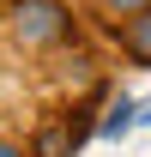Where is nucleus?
I'll list each match as a JSON object with an SVG mask.
<instances>
[{"instance_id":"obj_1","label":"nucleus","mask_w":151,"mask_h":157,"mask_svg":"<svg viewBox=\"0 0 151 157\" xmlns=\"http://www.w3.org/2000/svg\"><path fill=\"white\" fill-rule=\"evenodd\" d=\"M12 18H18V42H30V48H37V42H60V36H67V12H60L55 0H18V12H12Z\"/></svg>"},{"instance_id":"obj_2","label":"nucleus","mask_w":151,"mask_h":157,"mask_svg":"<svg viewBox=\"0 0 151 157\" xmlns=\"http://www.w3.org/2000/svg\"><path fill=\"white\" fill-rule=\"evenodd\" d=\"M121 55L139 60V67H151V6H139V12L121 24Z\"/></svg>"},{"instance_id":"obj_4","label":"nucleus","mask_w":151,"mask_h":157,"mask_svg":"<svg viewBox=\"0 0 151 157\" xmlns=\"http://www.w3.org/2000/svg\"><path fill=\"white\" fill-rule=\"evenodd\" d=\"M103 6H121V12H139L145 0H103Z\"/></svg>"},{"instance_id":"obj_5","label":"nucleus","mask_w":151,"mask_h":157,"mask_svg":"<svg viewBox=\"0 0 151 157\" xmlns=\"http://www.w3.org/2000/svg\"><path fill=\"white\" fill-rule=\"evenodd\" d=\"M0 157H24V151H18V145H12V139H0Z\"/></svg>"},{"instance_id":"obj_3","label":"nucleus","mask_w":151,"mask_h":157,"mask_svg":"<svg viewBox=\"0 0 151 157\" xmlns=\"http://www.w3.org/2000/svg\"><path fill=\"white\" fill-rule=\"evenodd\" d=\"M133 121H139V109H133V103L121 97V103H115V109H109V121H103V133H109V139H121V133H127V127H133Z\"/></svg>"}]
</instances>
